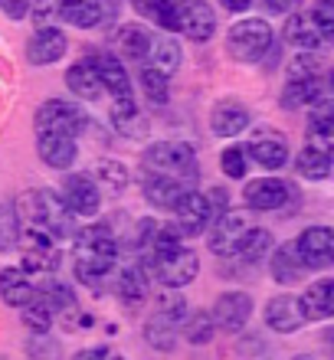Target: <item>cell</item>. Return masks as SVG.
Listing matches in <instances>:
<instances>
[{
	"label": "cell",
	"mask_w": 334,
	"mask_h": 360,
	"mask_svg": "<svg viewBox=\"0 0 334 360\" xmlns=\"http://www.w3.org/2000/svg\"><path fill=\"white\" fill-rule=\"evenodd\" d=\"M59 20H66L72 27H96L102 20V7L98 0H63V10H59Z\"/></svg>",
	"instance_id": "31"
},
{
	"label": "cell",
	"mask_w": 334,
	"mask_h": 360,
	"mask_svg": "<svg viewBox=\"0 0 334 360\" xmlns=\"http://www.w3.org/2000/svg\"><path fill=\"white\" fill-rule=\"evenodd\" d=\"M181 328H184V338L191 344H210L213 331H217L213 314H207V311H197V314H191V318H184Z\"/></svg>",
	"instance_id": "39"
},
{
	"label": "cell",
	"mask_w": 334,
	"mask_h": 360,
	"mask_svg": "<svg viewBox=\"0 0 334 360\" xmlns=\"http://www.w3.org/2000/svg\"><path fill=\"white\" fill-rule=\"evenodd\" d=\"M295 167H298V174L308 180H325L328 174H331V154H328L325 148H318V144H308L305 151L298 154Z\"/></svg>",
	"instance_id": "33"
},
{
	"label": "cell",
	"mask_w": 334,
	"mask_h": 360,
	"mask_svg": "<svg viewBox=\"0 0 334 360\" xmlns=\"http://www.w3.org/2000/svg\"><path fill=\"white\" fill-rule=\"evenodd\" d=\"M96 177H98V187H102V190H108V193H122V190L128 187L131 174H128V167H124L122 161L105 158V161L96 164Z\"/></svg>",
	"instance_id": "37"
},
{
	"label": "cell",
	"mask_w": 334,
	"mask_h": 360,
	"mask_svg": "<svg viewBox=\"0 0 334 360\" xmlns=\"http://www.w3.org/2000/svg\"><path fill=\"white\" fill-rule=\"evenodd\" d=\"M305 272H308V266H305V259H302L295 243H285V246H278L276 252H272V278H276L278 285L302 282Z\"/></svg>",
	"instance_id": "21"
},
{
	"label": "cell",
	"mask_w": 334,
	"mask_h": 360,
	"mask_svg": "<svg viewBox=\"0 0 334 360\" xmlns=\"http://www.w3.org/2000/svg\"><path fill=\"white\" fill-rule=\"evenodd\" d=\"M23 324H27L33 334H49V324H53V304L43 298V292H33V298H30L23 308Z\"/></svg>",
	"instance_id": "35"
},
{
	"label": "cell",
	"mask_w": 334,
	"mask_h": 360,
	"mask_svg": "<svg viewBox=\"0 0 334 360\" xmlns=\"http://www.w3.org/2000/svg\"><path fill=\"white\" fill-rule=\"evenodd\" d=\"M33 282L27 278L23 269H0V298L10 304V308H23V304L33 298Z\"/></svg>",
	"instance_id": "25"
},
{
	"label": "cell",
	"mask_w": 334,
	"mask_h": 360,
	"mask_svg": "<svg viewBox=\"0 0 334 360\" xmlns=\"http://www.w3.org/2000/svg\"><path fill=\"white\" fill-rule=\"evenodd\" d=\"M321 98V82L315 79H288L285 92H282V105L285 108H302V105H311Z\"/></svg>",
	"instance_id": "36"
},
{
	"label": "cell",
	"mask_w": 334,
	"mask_h": 360,
	"mask_svg": "<svg viewBox=\"0 0 334 360\" xmlns=\"http://www.w3.org/2000/svg\"><path fill=\"white\" fill-rule=\"evenodd\" d=\"M66 86L76 98H86V102H92V98H98V95L105 92V89H102V79H98V72H96L92 63H76V66L66 72Z\"/></svg>",
	"instance_id": "27"
},
{
	"label": "cell",
	"mask_w": 334,
	"mask_h": 360,
	"mask_svg": "<svg viewBox=\"0 0 334 360\" xmlns=\"http://www.w3.org/2000/svg\"><path fill=\"white\" fill-rule=\"evenodd\" d=\"M20 236H23V226H20L17 207H13V203H4V207H0V249H4V252L17 249Z\"/></svg>",
	"instance_id": "38"
},
{
	"label": "cell",
	"mask_w": 334,
	"mask_h": 360,
	"mask_svg": "<svg viewBox=\"0 0 334 360\" xmlns=\"http://www.w3.org/2000/svg\"><path fill=\"white\" fill-rule=\"evenodd\" d=\"M43 298H46L49 304H53V311H63V308H72V288L63 282H49L46 288H43Z\"/></svg>",
	"instance_id": "44"
},
{
	"label": "cell",
	"mask_w": 334,
	"mask_h": 360,
	"mask_svg": "<svg viewBox=\"0 0 334 360\" xmlns=\"http://www.w3.org/2000/svg\"><path fill=\"white\" fill-rule=\"evenodd\" d=\"M210 124H213V134H220V138H236L239 131L249 128V108L239 102H220L210 115Z\"/></svg>",
	"instance_id": "22"
},
{
	"label": "cell",
	"mask_w": 334,
	"mask_h": 360,
	"mask_svg": "<svg viewBox=\"0 0 334 360\" xmlns=\"http://www.w3.org/2000/svg\"><path fill=\"white\" fill-rule=\"evenodd\" d=\"M220 164H223V174H226V177H233V180L246 177V151H243V148H226Z\"/></svg>",
	"instance_id": "43"
},
{
	"label": "cell",
	"mask_w": 334,
	"mask_h": 360,
	"mask_svg": "<svg viewBox=\"0 0 334 360\" xmlns=\"http://www.w3.org/2000/svg\"><path fill=\"white\" fill-rule=\"evenodd\" d=\"M318 63H321V59H318L311 49H302V53L288 63V79H315Z\"/></svg>",
	"instance_id": "41"
},
{
	"label": "cell",
	"mask_w": 334,
	"mask_h": 360,
	"mask_svg": "<svg viewBox=\"0 0 334 360\" xmlns=\"http://www.w3.org/2000/svg\"><path fill=\"white\" fill-rule=\"evenodd\" d=\"M39 193H43V229L56 239L76 236V213L69 210L63 193H49V190H39Z\"/></svg>",
	"instance_id": "17"
},
{
	"label": "cell",
	"mask_w": 334,
	"mask_h": 360,
	"mask_svg": "<svg viewBox=\"0 0 334 360\" xmlns=\"http://www.w3.org/2000/svg\"><path fill=\"white\" fill-rule=\"evenodd\" d=\"M141 266L148 269L151 278H158L167 288H184L191 285L200 272V259L191 249H174V252H164V256H141Z\"/></svg>",
	"instance_id": "4"
},
{
	"label": "cell",
	"mask_w": 334,
	"mask_h": 360,
	"mask_svg": "<svg viewBox=\"0 0 334 360\" xmlns=\"http://www.w3.org/2000/svg\"><path fill=\"white\" fill-rule=\"evenodd\" d=\"M0 7L10 20H23L30 13V0H0Z\"/></svg>",
	"instance_id": "46"
},
{
	"label": "cell",
	"mask_w": 334,
	"mask_h": 360,
	"mask_svg": "<svg viewBox=\"0 0 334 360\" xmlns=\"http://www.w3.org/2000/svg\"><path fill=\"white\" fill-rule=\"evenodd\" d=\"M207 200H210V210H217V213H220V210H226V190H223V187H213Z\"/></svg>",
	"instance_id": "48"
},
{
	"label": "cell",
	"mask_w": 334,
	"mask_h": 360,
	"mask_svg": "<svg viewBox=\"0 0 334 360\" xmlns=\"http://www.w3.org/2000/svg\"><path fill=\"white\" fill-rule=\"evenodd\" d=\"M302 308H305L308 321H325L334 318V278H321L302 295Z\"/></svg>",
	"instance_id": "23"
},
{
	"label": "cell",
	"mask_w": 334,
	"mask_h": 360,
	"mask_svg": "<svg viewBox=\"0 0 334 360\" xmlns=\"http://www.w3.org/2000/svg\"><path fill=\"white\" fill-rule=\"evenodd\" d=\"M148 288H151V275L141 266V259L118 272V295L124 298V304H141L148 298Z\"/></svg>",
	"instance_id": "24"
},
{
	"label": "cell",
	"mask_w": 334,
	"mask_h": 360,
	"mask_svg": "<svg viewBox=\"0 0 334 360\" xmlns=\"http://www.w3.org/2000/svg\"><path fill=\"white\" fill-rule=\"evenodd\" d=\"M141 190H144V200L154 203L158 210H174L181 203V197L187 193V184H181L177 177H167V174H151L144 171L141 177Z\"/></svg>",
	"instance_id": "13"
},
{
	"label": "cell",
	"mask_w": 334,
	"mask_h": 360,
	"mask_svg": "<svg viewBox=\"0 0 334 360\" xmlns=\"http://www.w3.org/2000/svg\"><path fill=\"white\" fill-rule=\"evenodd\" d=\"M282 37H285V43H292L295 49H318L321 43H328V39H325V30L318 27L315 13H298V10L285 20Z\"/></svg>",
	"instance_id": "19"
},
{
	"label": "cell",
	"mask_w": 334,
	"mask_h": 360,
	"mask_svg": "<svg viewBox=\"0 0 334 360\" xmlns=\"http://www.w3.org/2000/svg\"><path fill=\"white\" fill-rule=\"evenodd\" d=\"M72 239H76V278L98 288L105 282V275L112 272L115 259H118V239L102 223L76 229Z\"/></svg>",
	"instance_id": "1"
},
{
	"label": "cell",
	"mask_w": 334,
	"mask_h": 360,
	"mask_svg": "<svg viewBox=\"0 0 334 360\" xmlns=\"http://www.w3.org/2000/svg\"><path fill=\"white\" fill-rule=\"evenodd\" d=\"M328 86H331V92H334V72H331V79H328Z\"/></svg>",
	"instance_id": "52"
},
{
	"label": "cell",
	"mask_w": 334,
	"mask_h": 360,
	"mask_svg": "<svg viewBox=\"0 0 334 360\" xmlns=\"http://www.w3.org/2000/svg\"><path fill=\"white\" fill-rule=\"evenodd\" d=\"M27 56L33 66H53V63H59V59L66 56V37H63V30H56L53 23H49V27H39L37 33L30 37Z\"/></svg>",
	"instance_id": "14"
},
{
	"label": "cell",
	"mask_w": 334,
	"mask_h": 360,
	"mask_svg": "<svg viewBox=\"0 0 334 360\" xmlns=\"http://www.w3.org/2000/svg\"><path fill=\"white\" fill-rule=\"evenodd\" d=\"M56 341H46L43 334H37L33 341H30V357H56Z\"/></svg>",
	"instance_id": "45"
},
{
	"label": "cell",
	"mask_w": 334,
	"mask_h": 360,
	"mask_svg": "<svg viewBox=\"0 0 334 360\" xmlns=\"http://www.w3.org/2000/svg\"><path fill=\"white\" fill-rule=\"evenodd\" d=\"M266 4V10H272V13H288V10H295L302 0H262Z\"/></svg>",
	"instance_id": "47"
},
{
	"label": "cell",
	"mask_w": 334,
	"mask_h": 360,
	"mask_svg": "<svg viewBox=\"0 0 334 360\" xmlns=\"http://www.w3.org/2000/svg\"><path fill=\"white\" fill-rule=\"evenodd\" d=\"M96 357H108L105 347H89V351L79 354V360H96Z\"/></svg>",
	"instance_id": "50"
},
{
	"label": "cell",
	"mask_w": 334,
	"mask_h": 360,
	"mask_svg": "<svg viewBox=\"0 0 334 360\" xmlns=\"http://www.w3.org/2000/svg\"><path fill=\"white\" fill-rule=\"evenodd\" d=\"M246 229H249V217H246V213L229 210V207L220 210V213H217V219H210V226H207V243H210V252H217V256H233Z\"/></svg>",
	"instance_id": "6"
},
{
	"label": "cell",
	"mask_w": 334,
	"mask_h": 360,
	"mask_svg": "<svg viewBox=\"0 0 334 360\" xmlns=\"http://www.w3.org/2000/svg\"><path fill=\"white\" fill-rule=\"evenodd\" d=\"M292 187L285 180H276V177H262V180H249L243 197H246V207L252 210H278L282 203L288 200Z\"/></svg>",
	"instance_id": "18"
},
{
	"label": "cell",
	"mask_w": 334,
	"mask_h": 360,
	"mask_svg": "<svg viewBox=\"0 0 334 360\" xmlns=\"http://www.w3.org/2000/svg\"><path fill=\"white\" fill-rule=\"evenodd\" d=\"M305 308H302V298H292V295H278L266 304V324L278 334H292L305 324Z\"/></svg>",
	"instance_id": "15"
},
{
	"label": "cell",
	"mask_w": 334,
	"mask_h": 360,
	"mask_svg": "<svg viewBox=\"0 0 334 360\" xmlns=\"http://www.w3.org/2000/svg\"><path fill=\"white\" fill-rule=\"evenodd\" d=\"M246 154L259 164V167L278 171V167L288 161V141L278 131H259L256 138L246 144Z\"/></svg>",
	"instance_id": "16"
},
{
	"label": "cell",
	"mask_w": 334,
	"mask_h": 360,
	"mask_svg": "<svg viewBox=\"0 0 334 360\" xmlns=\"http://www.w3.org/2000/svg\"><path fill=\"white\" fill-rule=\"evenodd\" d=\"M298 252L308 269H331L334 266V229L328 226H308L295 239Z\"/></svg>",
	"instance_id": "10"
},
{
	"label": "cell",
	"mask_w": 334,
	"mask_h": 360,
	"mask_svg": "<svg viewBox=\"0 0 334 360\" xmlns=\"http://www.w3.org/2000/svg\"><path fill=\"white\" fill-rule=\"evenodd\" d=\"M249 314H252V298L246 292H226L213 304V324H217V331L226 334L243 331L249 324Z\"/></svg>",
	"instance_id": "9"
},
{
	"label": "cell",
	"mask_w": 334,
	"mask_h": 360,
	"mask_svg": "<svg viewBox=\"0 0 334 360\" xmlns=\"http://www.w3.org/2000/svg\"><path fill=\"white\" fill-rule=\"evenodd\" d=\"M33 128L39 131H59V134H72L79 138L82 128H86V112L72 102H63V98H49L37 108V118H33Z\"/></svg>",
	"instance_id": "5"
},
{
	"label": "cell",
	"mask_w": 334,
	"mask_h": 360,
	"mask_svg": "<svg viewBox=\"0 0 334 360\" xmlns=\"http://www.w3.org/2000/svg\"><path fill=\"white\" fill-rule=\"evenodd\" d=\"M112 124H115V131L124 134V138H144V131H148V122H144L141 108L134 105L131 95H115Z\"/></svg>",
	"instance_id": "20"
},
{
	"label": "cell",
	"mask_w": 334,
	"mask_h": 360,
	"mask_svg": "<svg viewBox=\"0 0 334 360\" xmlns=\"http://www.w3.org/2000/svg\"><path fill=\"white\" fill-rule=\"evenodd\" d=\"M144 171L151 174H167V177H177L181 184L193 187L200 171H197V154L181 141H154L141 158Z\"/></svg>",
	"instance_id": "2"
},
{
	"label": "cell",
	"mask_w": 334,
	"mask_h": 360,
	"mask_svg": "<svg viewBox=\"0 0 334 360\" xmlns=\"http://www.w3.org/2000/svg\"><path fill=\"white\" fill-rule=\"evenodd\" d=\"M331 341H334V338H331Z\"/></svg>",
	"instance_id": "53"
},
{
	"label": "cell",
	"mask_w": 334,
	"mask_h": 360,
	"mask_svg": "<svg viewBox=\"0 0 334 360\" xmlns=\"http://www.w3.org/2000/svg\"><path fill=\"white\" fill-rule=\"evenodd\" d=\"M177 33L197 39V43L210 39L217 33V13H213L210 4H203V0H181L177 4Z\"/></svg>",
	"instance_id": "7"
},
{
	"label": "cell",
	"mask_w": 334,
	"mask_h": 360,
	"mask_svg": "<svg viewBox=\"0 0 334 360\" xmlns=\"http://www.w3.org/2000/svg\"><path fill=\"white\" fill-rule=\"evenodd\" d=\"M210 219H213L210 200L203 197V193H193V190H187L181 197V203L174 207V226L181 229V236H200V233H207Z\"/></svg>",
	"instance_id": "8"
},
{
	"label": "cell",
	"mask_w": 334,
	"mask_h": 360,
	"mask_svg": "<svg viewBox=\"0 0 334 360\" xmlns=\"http://www.w3.org/2000/svg\"><path fill=\"white\" fill-rule=\"evenodd\" d=\"M272 233L269 229H252L249 226L246 233H243V239H239V246H236V252L233 256H239V262L243 266H259L262 259L272 252Z\"/></svg>",
	"instance_id": "26"
},
{
	"label": "cell",
	"mask_w": 334,
	"mask_h": 360,
	"mask_svg": "<svg viewBox=\"0 0 334 360\" xmlns=\"http://www.w3.org/2000/svg\"><path fill=\"white\" fill-rule=\"evenodd\" d=\"M37 151L43 158V164L56 167V171H66L76 164V138L72 134H59V131H39L37 134Z\"/></svg>",
	"instance_id": "12"
},
{
	"label": "cell",
	"mask_w": 334,
	"mask_h": 360,
	"mask_svg": "<svg viewBox=\"0 0 334 360\" xmlns=\"http://www.w3.org/2000/svg\"><path fill=\"white\" fill-rule=\"evenodd\" d=\"M148 59H151L154 69H161L164 76H174L184 63V53H181V43L174 37H158L151 39V49H148Z\"/></svg>",
	"instance_id": "29"
},
{
	"label": "cell",
	"mask_w": 334,
	"mask_h": 360,
	"mask_svg": "<svg viewBox=\"0 0 334 360\" xmlns=\"http://www.w3.org/2000/svg\"><path fill=\"white\" fill-rule=\"evenodd\" d=\"M141 86H144V95H148L154 105H164V102H167V76H164L161 69L144 66L141 69Z\"/></svg>",
	"instance_id": "40"
},
{
	"label": "cell",
	"mask_w": 334,
	"mask_h": 360,
	"mask_svg": "<svg viewBox=\"0 0 334 360\" xmlns=\"http://www.w3.org/2000/svg\"><path fill=\"white\" fill-rule=\"evenodd\" d=\"M308 134L315 144H325L328 138H334V98H318L311 115H308Z\"/></svg>",
	"instance_id": "34"
},
{
	"label": "cell",
	"mask_w": 334,
	"mask_h": 360,
	"mask_svg": "<svg viewBox=\"0 0 334 360\" xmlns=\"http://www.w3.org/2000/svg\"><path fill=\"white\" fill-rule=\"evenodd\" d=\"M63 200L69 203L72 213L92 217V213H98V203H102V187L89 174H69L63 184Z\"/></svg>",
	"instance_id": "11"
},
{
	"label": "cell",
	"mask_w": 334,
	"mask_h": 360,
	"mask_svg": "<svg viewBox=\"0 0 334 360\" xmlns=\"http://www.w3.org/2000/svg\"><path fill=\"white\" fill-rule=\"evenodd\" d=\"M220 4L226 10H236V13H239V10H249V0H220Z\"/></svg>",
	"instance_id": "51"
},
{
	"label": "cell",
	"mask_w": 334,
	"mask_h": 360,
	"mask_svg": "<svg viewBox=\"0 0 334 360\" xmlns=\"http://www.w3.org/2000/svg\"><path fill=\"white\" fill-rule=\"evenodd\" d=\"M98 79H102V89L112 95H131V79H128V69L118 63L115 56H98L92 59Z\"/></svg>",
	"instance_id": "28"
},
{
	"label": "cell",
	"mask_w": 334,
	"mask_h": 360,
	"mask_svg": "<svg viewBox=\"0 0 334 360\" xmlns=\"http://www.w3.org/2000/svg\"><path fill=\"white\" fill-rule=\"evenodd\" d=\"M151 39H154V37L141 27V23H128V27H122V33H118V46H122V53H124L128 59L141 63V59H148Z\"/></svg>",
	"instance_id": "32"
},
{
	"label": "cell",
	"mask_w": 334,
	"mask_h": 360,
	"mask_svg": "<svg viewBox=\"0 0 334 360\" xmlns=\"http://www.w3.org/2000/svg\"><path fill=\"white\" fill-rule=\"evenodd\" d=\"M59 10H63V0H33L30 4V17L37 27H49L53 20H59Z\"/></svg>",
	"instance_id": "42"
},
{
	"label": "cell",
	"mask_w": 334,
	"mask_h": 360,
	"mask_svg": "<svg viewBox=\"0 0 334 360\" xmlns=\"http://www.w3.org/2000/svg\"><path fill=\"white\" fill-rule=\"evenodd\" d=\"M177 334H181V324L174 321V318H167V314H161V311H154V318L148 321V328H144L148 344H154L158 351H174Z\"/></svg>",
	"instance_id": "30"
},
{
	"label": "cell",
	"mask_w": 334,
	"mask_h": 360,
	"mask_svg": "<svg viewBox=\"0 0 334 360\" xmlns=\"http://www.w3.org/2000/svg\"><path fill=\"white\" fill-rule=\"evenodd\" d=\"M131 4H134V10H141L144 17H151L154 7H158V0H131Z\"/></svg>",
	"instance_id": "49"
},
{
	"label": "cell",
	"mask_w": 334,
	"mask_h": 360,
	"mask_svg": "<svg viewBox=\"0 0 334 360\" xmlns=\"http://www.w3.org/2000/svg\"><path fill=\"white\" fill-rule=\"evenodd\" d=\"M269 46H272V30H269L266 20L259 17L239 20L226 33L229 56L239 59V63H256V59H262L269 53Z\"/></svg>",
	"instance_id": "3"
}]
</instances>
